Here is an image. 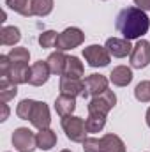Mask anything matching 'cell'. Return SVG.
<instances>
[{
  "mask_svg": "<svg viewBox=\"0 0 150 152\" xmlns=\"http://www.w3.org/2000/svg\"><path fill=\"white\" fill-rule=\"evenodd\" d=\"M117 30L124 36L127 41H134V39L143 37L149 32L150 20L145 11H141L140 7H125L118 12L117 16Z\"/></svg>",
  "mask_w": 150,
  "mask_h": 152,
  "instance_id": "cell-1",
  "label": "cell"
},
{
  "mask_svg": "<svg viewBox=\"0 0 150 152\" xmlns=\"http://www.w3.org/2000/svg\"><path fill=\"white\" fill-rule=\"evenodd\" d=\"M83 152H125V143L120 136L108 133L101 138H87L83 142Z\"/></svg>",
  "mask_w": 150,
  "mask_h": 152,
  "instance_id": "cell-2",
  "label": "cell"
},
{
  "mask_svg": "<svg viewBox=\"0 0 150 152\" xmlns=\"http://www.w3.org/2000/svg\"><path fill=\"white\" fill-rule=\"evenodd\" d=\"M62 129L66 133V136L74 142V143H83L87 140V124L81 117H76V115H67V117H62Z\"/></svg>",
  "mask_w": 150,
  "mask_h": 152,
  "instance_id": "cell-3",
  "label": "cell"
},
{
  "mask_svg": "<svg viewBox=\"0 0 150 152\" xmlns=\"http://www.w3.org/2000/svg\"><path fill=\"white\" fill-rule=\"evenodd\" d=\"M85 41V34L81 28L78 27H67L64 32L58 34V39H57V51H67V50H74L79 44H83Z\"/></svg>",
  "mask_w": 150,
  "mask_h": 152,
  "instance_id": "cell-4",
  "label": "cell"
},
{
  "mask_svg": "<svg viewBox=\"0 0 150 152\" xmlns=\"http://www.w3.org/2000/svg\"><path fill=\"white\" fill-rule=\"evenodd\" d=\"M83 58L88 62L90 67H106L111 60V55L106 50V46L90 44V46L83 48Z\"/></svg>",
  "mask_w": 150,
  "mask_h": 152,
  "instance_id": "cell-5",
  "label": "cell"
},
{
  "mask_svg": "<svg viewBox=\"0 0 150 152\" xmlns=\"http://www.w3.org/2000/svg\"><path fill=\"white\" fill-rule=\"evenodd\" d=\"M11 142H12V147L18 152H34L37 149L36 134L28 127H18V129H14Z\"/></svg>",
  "mask_w": 150,
  "mask_h": 152,
  "instance_id": "cell-6",
  "label": "cell"
},
{
  "mask_svg": "<svg viewBox=\"0 0 150 152\" xmlns=\"http://www.w3.org/2000/svg\"><path fill=\"white\" fill-rule=\"evenodd\" d=\"M117 104V96L113 90H106L101 96H95L88 103V113H99V115H108Z\"/></svg>",
  "mask_w": 150,
  "mask_h": 152,
  "instance_id": "cell-7",
  "label": "cell"
},
{
  "mask_svg": "<svg viewBox=\"0 0 150 152\" xmlns=\"http://www.w3.org/2000/svg\"><path fill=\"white\" fill-rule=\"evenodd\" d=\"M129 62H131V67L134 69H143L150 64V42L145 39H140L134 46H133V51L129 55Z\"/></svg>",
  "mask_w": 150,
  "mask_h": 152,
  "instance_id": "cell-8",
  "label": "cell"
},
{
  "mask_svg": "<svg viewBox=\"0 0 150 152\" xmlns=\"http://www.w3.org/2000/svg\"><path fill=\"white\" fill-rule=\"evenodd\" d=\"M108 83L110 80L103 75H90L85 78V90L81 94L83 99H88V97H95V96H101L103 92L108 90Z\"/></svg>",
  "mask_w": 150,
  "mask_h": 152,
  "instance_id": "cell-9",
  "label": "cell"
},
{
  "mask_svg": "<svg viewBox=\"0 0 150 152\" xmlns=\"http://www.w3.org/2000/svg\"><path fill=\"white\" fill-rule=\"evenodd\" d=\"M30 124L36 127V129H46L50 127L51 124V117H50V108L44 101H36L34 108H32V113H30Z\"/></svg>",
  "mask_w": 150,
  "mask_h": 152,
  "instance_id": "cell-10",
  "label": "cell"
},
{
  "mask_svg": "<svg viewBox=\"0 0 150 152\" xmlns=\"http://www.w3.org/2000/svg\"><path fill=\"white\" fill-rule=\"evenodd\" d=\"M50 67H48V62L46 60H37L36 64L30 66V78H28V83L34 85V87H41L44 85L48 80H50Z\"/></svg>",
  "mask_w": 150,
  "mask_h": 152,
  "instance_id": "cell-11",
  "label": "cell"
},
{
  "mask_svg": "<svg viewBox=\"0 0 150 152\" xmlns=\"http://www.w3.org/2000/svg\"><path fill=\"white\" fill-rule=\"evenodd\" d=\"M106 50L110 51V55L115 58H124L127 55H131L133 51V46H131V41L127 39H118V37H110L106 41Z\"/></svg>",
  "mask_w": 150,
  "mask_h": 152,
  "instance_id": "cell-12",
  "label": "cell"
},
{
  "mask_svg": "<svg viewBox=\"0 0 150 152\" xmlns=\"http://www.w3.org/2000/svg\"><path fill=\"white\" fill-rule=\"evenodd\" d=\"M60 94L64 96H71V97H78L83 94L85 90V81L83 80H76V78H60Z\"/></svg>",
  "mask_w": 150,
  "mask_h": 152,
  "instance_id": "cell-13",
  "label": "cell"
},
{
  "mask_svg": "<svg viewBox=\"0 0 150 152\" xmlns=\"http://www.w3.org/2000/svg\"><path fill=\"white\" fill-rule=\"evenodd\" d=\"M48 67L51 71V75H57V76H64V71H66V66H67V55L64 51H55L51 53L48 58Z\"/></svg>",
  "mask_w": 150,
  "mask_h": 152,
  "instance_id": "cell-14",
  "label": "cell"
},
{
  "mask_svg": "<svg viewBox=\"0 0 150 152\" xmlns=\"http://www.w3.org/2000/svg\"><path fill=\"white\" fill-rule=\"evenodd\" d=\"M110 81L115 87H127L133 81V71L127 66H117L110 75Z\"/></svg>",
  "mask_w": 150,
  "mask_h": 152,
  "instance_id": "cell-15",
  "label": "cell"
},
{
  "mask_svg": "<svg viewBox=\"0 0 150 152\" xmlns=\"http://www.w3.org/2000/svg\"><path fill=\"white\" fill-rule=\"evenodd\" d=\"M36 140H37V149H41V151H51L57 145V134L50 127L39 129V133L36 134Z\"/></svg>",
  "mask_w": 150,
  "mask_h": 152,
  "instance_id": "cell-16",
  "label": "cell"
},
{
  "mask_svg": "<svg viewBox=\"0 0 150 152\" xmlns=\"http://www.w3.org/2000/svg\"><path fill=\"white\" fill-rule=\"evenodd\" d=\"M74 110H76V97H71V96H64V94H60V96L55 99V112L60 115V117L73 115Z\"/></svg>",
  "mask_w": 150,
  "mask_h": 152,
  "instance_id": "cell-17",
  "label": "cell"
},
{
  "mask_svg": "<svg viewBox=\"0 0 150 152\" xmlns=\"http://www.w3.org/2000/svg\"><path fill=\"white\" fill-rule=\"evenodd\" d=\"M7 78L11 81H14L16 85L28 83V78H30V67H28V64H12Z\"/></svg>",
  "mask_w": 150,
  "mask_h": 152,
  "instance_id": "cell-18",
  "label": "cell"
},
{
  "mask_svg": "<svg viewBox=\"0 0 150 152\" xmlns=\"http://www.w3.org/2000/svg\"><path fill=\"white\" fill-rule=\"evenodd\" d=\"M16 94H18V85L9 78H0V101L9 103L11 99L16 97Z\"/></svg>",
  "mask_w": 150,
  "mask_h": 152,
  "instance_id": "cell-19",
  "label": "cell"
},
{
  "mask_svg": "<svg viewBox=\"0 0 150 152\" xmlns=\"http://www.w3.org/2000/svg\"><path fill=\"white\" fill-rule=\"evenodd\" d=\"M5 5L11 11L21 14L25 18L34 16V12H32V0H5Z\"/></svg>",
  "mask_w": 150,
  "mask_h": 152,
  "instance_id": "cell-20",
  "label": "cell"
},
{
  "mask_svg": "<svg viewBox=\"0 0 150 152\" xmlns=\"http://www.w3.org/2000/svg\"><path fill=\"white\" fill-rule=\"evenodd\" d=\"M83 73H85V67H83V64L79 62V58H78V57H67V66H66L64 76H66V78L81 80Z\"/></svg>",
  "mask_w": 150,
  "mask_h": 152,
  "instance_id": "cell-21",
  "label": "cell"
},
{
  "mask_svg": "<svg viewBox=\"0 0 150 152\" xmlns=\"http://www.w3.org/2000/svg\"><path fill=\"white\" fill-rule=\"evenodd\" d=\"M21 39V32L18 27H4L0 32V42L4 46H14Z\"/></svg>",
  "mask_w": 150,
  "mask_h": 152,
  "instance_id": "cell-22",
  "label": "cell"
},
{
  "mask_svg": "<svg viewBox=\"0 0 150 152\" xmlns=\"http://www.w3.org/2000/svg\"><path fill=\"white\" fill-rule=\"evenodd\" d=\"M85 124H87V131H88V133H99V131H103L104 126H106V115L88 113Z\"/></svg>",
  "mask_w": 150,
  "mask_h": 152,
  "instance_id": "cell-23",
  "label": "cell"
},
{
  "mask_svg": "<svg viewBox=\"0 0 150 152\" xmlns=\"http://www.w3.org/2000/svg\"><path fill=\"white\" fill-rule=\"evenodd\" d=\"M53 11V0H32V12L34 16H48Z\"/></svg>",
  "mask_w": 150,
  "mask_h": 152,
  "instance_id": "cell-24",
  "label": "cell"
},
{
  "mask_svg": "<svg viewBox=\"0 0 150 152\" xmlns=\"http://www.w3.org/2000/svg\"><path fill=\"white\" fill-rule=\"evenodd\" d=\"M7 57L11 58L12 64H28V60H30V51H28L27 48H12V50L7 53Z\"/></svg>",
  "mask_w": 150,
  "mask_h": 152,
  "instance_id": "cell-25",
  "label": "cell"
},
{
  "mask_svg": "<svg viewBox=\"0 0 150 152\" xmlns=\"http://www.w3.org/2000/svg\"><path fill=\"white\" fill-rule=\"evenodd\" d=\"M134 97L140 103H150V80L140 81L134 88Z\"/></svg>",
  "mask_w": 150,
  "mask_h": 152,
  "instance_id": "cell-26",
  "label": "cell"
},
{
  "mask_svg": "<svg viewBox=\"0 0 150 152\" xmlns=\"http://www.w3.org/2000/svg\"><path fill=\"white\" fill-rule=\"evenodd\" d=\"M34 104H36L34 99H23V101H20V104L16 106V115H18L21 120H28Z\"/></svg>",
  "mask_w": 150,
  "mask_h": 152,
  "instance_id": "cell-27",
  "label": "cell"
},
{
  "mask_svg": "<svg viewBox=\"0 0 150 152\" xmlns=\"http://www.w3.org/2000/svg\"><path fill=\"white\" fill-rule=\"evenodd\" d=\"M57 39H58V34L55 30H44L39 36V44H41V48H55Z\"/></svg>",
  "mask_w": 150,
  "mask_h": 152,
  "instance_id": "cell-28",
  "label": "cell"
},
{
  "mask_svg": "<svg viewBox=\"0 0 150 152\" xmlns=\"http://www.w3.org/2000/svg\"><path fill=\"white\" fill-rule=\"evenodd\" d=\"M12 67V62L7 55H0V78H7L9 71Z\"/></svg>",
  "mask_w": 150,
  "mask_h": 152,
  "instance_id": "cell-29",
  "label": "cell"
},
{
  "mask_svg": "<svg viewBox=\"0 0 150 152\" xmlns=\"http://www.w3.org/2000/svg\"><path fill=\"white\" fill-rule=\"evenodd\" d=\"M134 5L141 11H150V0H134Z\"/></svg>",
  "mask_w": 150,
  "mask_h": 152,
  "instance_id": "cell-30",
  "label": "cell"
},
{
  "mask_svg": "<svg viewBox=\"0 0 150 152\" xmlns=\"http://www.w3.org/2000/svg\"><path fill=\"white\" fill-rule=\"evenodd\" d=\"M7 117H9V106H7L5 103H2V118H0V120H2V122H5V120H7Z\"/></svg>",
  "mask_w": 150,
  "mask_h": 152,
  "instance_id": "cell-31",
  "label": "cell"
},
{
  "mask_svg": "<svg viewBox=\"0 0 150 152\" xmlns=\"http://www.w3.org/2000/svg\"><path fill=\"white\" fill-rule=\"evenodd\" d=\"M145 120H147V126L150 127V108L147 110V113H145Z\"/></svg>",
  "mask_w": 150,
  "mask_h": 152,
  "instance_id": "cell-32",
  "label": "cell"
},
{
  "mask_svg": "<svg viewBox=\"0 0 150 152\" xmlns=\"http://www.w3.org/2000/svg\"><path fill=\"white\" fill-rule=\"evenodd\" d=\"M60 152H71V151L69 149H64V151H60Z\"/></svg>",
  "mask_w": 150,
  "mask_h": 152,
  "instance_id": "cell-33",
  "label": "cell"
}]
</instances>
